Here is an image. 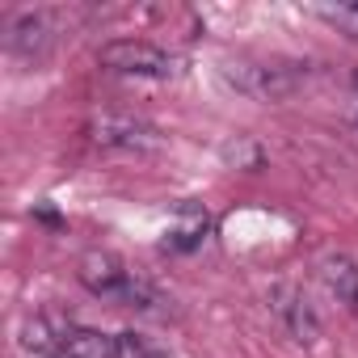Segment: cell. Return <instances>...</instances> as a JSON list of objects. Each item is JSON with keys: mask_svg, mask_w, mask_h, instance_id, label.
Instances as JSON below:
<instances>
[{"mask_svg": "<svg viewBox=\"0 0 358 358\" xmlns=\"http://www.w3.org/2000/svg\"><path fill=\"white\" fill-rule=\"evenodd\" d=\"M76 278H80L93 295H101V299H118V303L148 308V312L160 303V295H156V291L135 274V270H127L114 253H101V249H93V253H85V257H80Z\"/></svg>", "mask_w": 358, "mask_h": 358, "instance_id": "1", "label": "cell"}, {"mask_svg": "<svg viewBox=\"0 0 358 358\" xmlns=\"http://www.w3.org/2000/svg\"><path fill=\"white\" fill-rule=\"evenodd\" d=\"M97 64L118 76H156V80L177 72V59L148 38H114L97 51Z\"/></svg>", "mask_w": 358, "mask_h": 358, "instance_id": "2", "label": "cell"}, {"mask_svg": "<svg viewBox=\"0 0 358 358\" xmlns=\"http://www.w3.org/2000/svg\"><path fill=\"white\" fill-rule=\"evenodd\" d=\"M228 76L241 93H249L257 101H278L299 85V72L291 64H278V59L274 64H232Z\"/></svg>", "mask_w": 358, "mask_h": 358, "instance_id": "3", "label": "cell"}, {"mask_svg": "<svg viewBox=\"0 0 358 358\" xmlns=\"http://www.w3.org/2000/svg\"><path fill=\"white\" fill-rule=\"evenodd\" d=\"M207 232H211V215H207L203 203H177L173 224L164 232V249L169 253H190L207 241Z\"/></svg>", "mask_w": 358, "mask_h": 358, "instance_id": "4", "label": "cell"}, {"mask_svg": "<svg viewBox=\"0 0 358 358\" xmlns=\"http://www.w3.org/2000/svg\"><path fill=\"white\" fill-rule=\"evenodd\" d=\"M316 278L320 287L350 312H358V266L345 257V253H324L316 262Z\"/></svg>", "mask_w": 358, "mask_h": 358, "instance_id": "5", "label": "cell"}, {"mask_svg": "<svg viewBox=\"0 0 358 358\" xmlns=\"http://www.w3.org/2000/svg\"><path fill=\"white\" fill-rule=\"evenodd\" d=\"M93 139L106 148H156V131L139 118H122V114H101L93 122Z\"/></svg>", "mask_w": 358, "mask_h": 358, "instance_id": "6", "label": "cell"}, {"mask_svg": "<svg viewBox=\"0 0 358 358\" xmlns=\"http://www.w3.org/2000/svg\"><path fill=\"white\" fill-rule=\"evenodd\" d=\"M5 47H9L13 55H22V59H38V55L51 47V22H47V13H22V17L9 26Z\"/></svg>", "mask_w": 358, "mask_h": 358, "instance_id": "7", "label": "cell"}, {"mask_svg": "<svg viewBox=\"0 0 358 358\" xmlns=\"http://www.w3.org/2000/svg\"><path fill=\"white\" fill-rule=\"evenodd\" d=\"M270 303H274V312L287 320V329L295 333V341H312V337H316L320 324H316V312L308 308V299H303L299 287H274Z\"/></svg>", "mask_w": 358, "mask_h": 358, "instance_id": "8", "label": "cell"}, {"mask_svg": "<svg viewBox=\"0 0 358 358\" xmlns=\"http://www.w3.org/2000/svg\"><path fill=\"white\" fill-rule=\"evenodd\" d=\"M64 358H122V345L114 333H101V329H85V324H72L64 333Z\"/></svg>", "mask_w": 358, "mask_h": 358, "instance_id": "9", "label": "cell"}, {"mask_svg": "<svg viewBox=\"0 0 358 358\" xmlns=\"http://www.w3.org/2000/svg\"><path fill=\"white\" fill-rule=\"evenodd\" d=\"M312 13H316V17H324L329 26H337L341 34L358 38V5H316Z\"/></svg>", "mask_w": 358, "mask_h": 358, "instance_id": "10", "label": "cell"}, {"mask_svg": "<svg viewBox=\"0 0 358 358\" xmlns=\"http://www.w3.org/2000/svg\"><path fill=\"white\" fill-rule=\"evenodd\" d=\"M26 358H64V354H26Z\"/></svg>", "mask_w": 358, "mask_h": 358, "instance_id": "11", "label": "cell"}, {"mask_svg": "<svg viewBox=\"0 0 358 358\" xmlns=\"http://www.w3.org/2000/svg\"><path fill=\"white\" fill-rule=\"evenodd\" d=\"M354 101H358V72H354Z\"/></svg>", "mask_w": 358, "mask_h": 358, "instance_id": "12", "label": "cell"}]
</instances>
